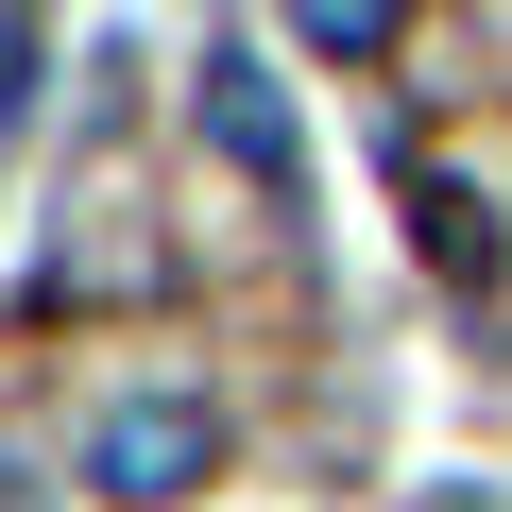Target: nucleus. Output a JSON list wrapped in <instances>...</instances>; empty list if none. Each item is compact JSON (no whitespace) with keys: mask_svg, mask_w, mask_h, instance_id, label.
<instances>
[{"mask_svg":"<svg viewBox=\"0 0 512 512\" xmlns=\"http://www.w3.org/2000/svg\"><path fill=\"white\" fill-rule=\"evenodd\" d=\"M35 86H52V35H35V18H0V120H18Z\"/></svg>","mask_w":512,"mask_h":512,"instance_id":"nucleus-5","label":"nucleus"},{"mask_svg":"<svg viewBox=\"0 0 512 512\" xmlns=\"http://www.w3.org/2000/svg\"><path fill=\"white\" fill-rule=\"evenodd\" d=\"M205 137H222V171H239V188H291V171H308V154H291V86L256 69V35H222V52H205Z\"/></svg>","mask_w":512,"mask_h":512,"instance_id":"nucleus-2","label":"nucleus"},{"mask_svg":"<svg viewBox=\"0 0 512 512\" xmlns=\"http://www.w3.org/2000/svg\"><path fill=\"white\" fill-rule=\"evenodd\" d=\"M393 35H410V18H393V0H325V18H308V52H325V69H376Z\"/></svg>","mask_w":512,"mask_h":512,"instance_id":"nucleus-4","label":"nucleus"},{"mask_svg":"<svg viewBox=\"0 0 512 512\" xmlns=\"http://www.w3.org/2000/svg\"><path fill=\"white\" fill-rule=\"evenodd\" d=\"M205 478H222V410L205 393H120L86 427V495H120V512H188Z\"/></svg>","mask_w":512,"mask_h":512,"instance_id":"nucleus-1","label":"nucleus"},{"mask_svg":"<svg viewBox=\"0 0 512 512\" xmlns=\"http://www.w3.org/2000/svg\"><path fill=\"white\" fill-rule=\"evenodd\" d=\"M410 205H427V274H495V205H461L444 171H410Z\"/></svg>","mask_w":512,"mask_h":512,"instance_id":"nucleus-3","label":"nucleus"}]
</instances>
